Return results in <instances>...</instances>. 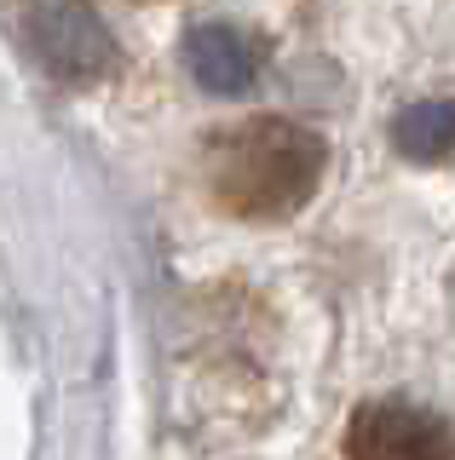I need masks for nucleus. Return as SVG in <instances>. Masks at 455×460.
Listing matches in <instances>:
<instances>
[{"label": "nucleus", "mask_w": 455, "mask_h": 460, "mask_svg": "<svg viewBox=\"0 0 455 460\" xmlns=\"http://www.w3.org/2000/svg\"><path fill=\"white\" fill-rule=\"evenodd\" d=\"M323 167H329L323 133H311L306 121H289V115L231 121L219 133H208L202 155H196L208 201L248 225H272V219L300 213L317 196Z\"/></svg>", "instance_id": "1"}, {"label": "nucleus", "mask_w": 455, "mask_h": 460, "mask_svg": "<svg viewBox=\"0 0 455 460\" xmlns=\"http://www.w3.org/2000/svg\"><path fill=\"white\" fill-rule=\"evenodd\" d=\"M30 47L40 58V69L64 86H87L98 75H110V64H116V40H110L93 0H35Z\"/></svg>", "instance_id": "2"}, {"label": "nucleus", "mask_w": 455, "mask_h": 460, "mask_svg": "<svg viewBox=\"0 0 455 460\" xmlns=\"http://www.w3.org/2000/svg\"><path fill=\"white\" fill-rule=\"evenodd\" d=\"M346 460H455V426L409 397H375L346 426Z\"/></svg>", "instance_id": "3"}, {"label": "nucleus", "mask_w": 455, "mask_h": 460, "mask_svg": "<svg viewBox=\"0 0 455 460\" xmlns=\"http://www.w3.org/2000/svg\"><path fill=\"white\" fill-rule=\"evenodd\" d=\"M184 64L208 93H248L265 69V40L236 23H196L184 35Z\"/></svg>", "instance_id": "4"}, {"label": "nucleus", "mask_w": 455, "mask_h": 460, "mask_svg": "<svg viewBox=\"0 0 455 460\" xmlns=\"http://www.w3.org/2000/svg\"><path fill=\"white\" fill-rule=\"evenodd\" d=\"M392 144L404 162L421 167H450L455 162V98H426V104L397 110Z\"/></svg>", "instance_id": "5"}]
</instances>
